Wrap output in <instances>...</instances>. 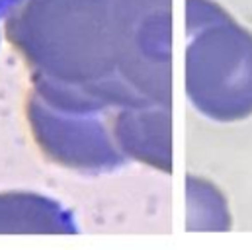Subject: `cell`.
<instances>
[{
	"instance_id": "obj_1",
	"label": "cell",
	"mask_w": 252,
	"mask_h": 250,
	"mask_svg": "<svg viewBox=\"0 0 252 250\" xmlns=\"http://www.w3.org/2000/svg\"><path fill=\"white\" fill-rule=\"evenodd\" d=\"M16 2H18V0H0V20L8 14V10H10Z\"/></svg>"
}]
</instances>
